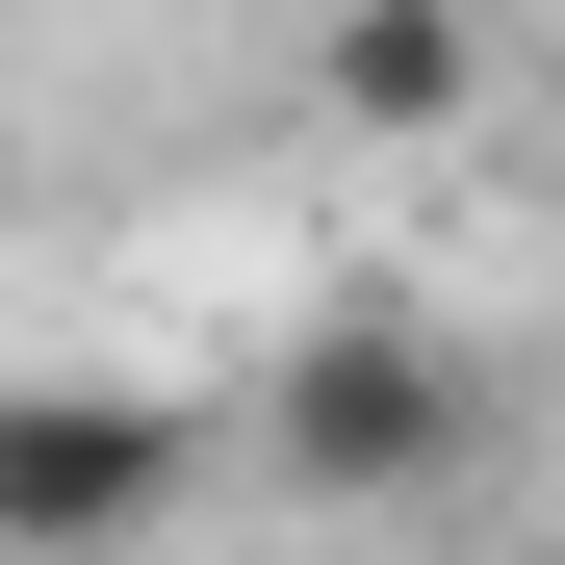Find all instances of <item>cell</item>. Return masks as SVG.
Returning <instances> with one entry per match:
<instances>
[{
  "label": "cell",
  "mask_w": 565,
  "mask_h": 565,
  "mask_svg": "<svg viewBox=\"0 0 565 565\" xmlns=\"http://www.w3.org/2000/svg\"><path fill=\"white\" fill-rule=\"evenodd\" d=\"M257 462H282L309 514H437L462 462H489V360L412 334V309H334V334L257 386Z\"/></svg>",
  "instance_id": "6da1fadb"
},
{
  "label": "cell",
  "mask_w": 565,
  "mask_h": 565,
  "mask_svg": "<svg viewBox=\"0 0 565 565\" xmlns=\"http://www.w3.org/2000/svg\"><path fill=\"white\" fill-rule=\"evenodd\" d=\"M180 489H206V437L154 386H0V565H129Z\"/></svg>",
  "instance_id": "7a4b0ae2"
},
{
  "label": "cell",
  "mask_w": 565,
  "mask_h": 565,
  "mask_svg": "<svg viewBox=\"0 0 565 565\" xmlns=\"http://www.w3.org/2000/svg\"><path fill=\"white\" fill-rule=\"evenodd\" d=\"M309 104H334L360 154H412V129L489 104V26H462V0H334V26H309Z\"/></svg>",
  "instance_id": "3957f363"
}]
</instances>
